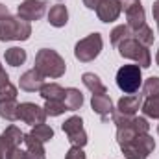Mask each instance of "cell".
<instances>
[{
  "mask_svg": "<svg viewBox=\"0 0 159 159\" xmlns=\"http://www.w3.org/2000/svg\"><path fill=\"white\" fill-rule=\"evenodd\" d=\"M143 96L152 98V96H159V78L157 76H150L143 85Z\"/></svg>",
  "mask_w": 159,
  "mask_h": 159,
  "instance_id": "4316f807",
  "label": "cell"
},
{
  "mask_svg": "<svg viewBox=\"0 0 159 159\" xmlns=\"http://www.w3.org/2000/svg\"><path fill=\"white\" fill-rule=\"evenodd\" d=\"M30 133H32L37 141H41L43 144L48 143V141L54 137V129H52L48 124H44V122H43V124H37V126H34V129H32Z\"/></svg>",
  "mask_w": 159,
  "mask_h": 159,
  "instance_id": "d4e9b609",
  "label": "cell"
},
{
  "mask_svg": "<svg viewBox=\"0 0 159 159\" xmlns=\"http://www.w3.org/2000/svg\"><path fill=\"white\" fill-rule=\"evenodd\" d=\"M32 35L30 22L19 17H4L0 19V41H26Z\"/></svg>",
  "mask_w": 159,
  "mask_h": 159,
  "instance_id": "7a4b0ae2",
  "label": "cell"
},
{
  "mask_svg": "<svg viewBox=\"0 0 159 159\" xmlns=\"http://www.w3.org/2000/svg\"><path fill=\"white\" fill-rule=\"evenodd\" d=\"M156 63L159 65V50H157V56H156Z\"/></svg>",
  "mask_w": 159,
  "mask_h": 159,
  "instance_id": "74e56055",
  "label": "cell"
},
{
  "mask_svg": "<svg viewBox=\"0 0 159 159\" xmlns=\"http://www.w3.org/2000/svg\"><path fill=\"white\" fill-rule=\"evenodd\" d=\"M39 94L44 98V102H63L65 98V89L57 83H44L41 87Z\"/></svg>",
  "mask_w": 159,
  "mask_h": 159,
  "instance_id": "2e32d148",
  "label": "cell"
},
{
  "mask_svg": "<svg viewBox=\"0 0 159 159\" xmlns=\"http://www.w3.org/2000/svg\"><path fill=\"white\" fill-rule=\"evenodd\" d=\"M24 144H26L28 159H44V146H43V143L37 141L32 133L24 135Z\"/></svg>",
  "mask_w": 159,
  "mask_h": 159,
  "instance_id": "e0dca14e",
  "label": "cell"
},
{
  "mask_svg": "<svg viewBox=\"0 0 159 159\" xmlns=\"http://www.w3.org/2000/svg\"><path fill=\"white\" fill-rule=\"evenodd\" d=\"M6 159H28V152L22 150L20 146H15L6 154Z\"/></svg>",
  "mask_w": 159,
  "mask_h": 159,
  "instance_id": "f546056e",
  "label": "cell"
},
{
  "mask_svg": "<svg viewBox=\"0 0 159 159\" xmlns=\"http://www.w3.org/2000/svg\"><path fill=\"white\" fill-rule=\"evenodd\" d=\"M63 102H65L67 111H76V109L81 107V104H83V94L80 93L78 89L69 87V89H65V98H63Z\"/></svg>",
  "mask_w": 159,
  "mask_h": 159,
  "instance_id": "ffe728a7",
  "label": "cell"
},
{
  "mask_svg": "<svg viewBox=\"0 0 159 159\" xmlns=\"http://www.w3.org/2000/svg\"><path fill=\"white\" fill-rule=\"evenodd\" d=\"M9 15V11H7V7L4 6V4H0V19H4V17H7Z\"/></svg>",
  "mask_w": 159,
  "mask_h": 159,
  "instance_id": "d590c367",
  "label": "cell"
},
{
  "mask_svg": "<svg viewBox=\"0 0 159 159\" xmlns=\"http://www.w3.org/2000/svg\"><path fill=\"white\" fill-rule=\"evenodd\" d=\"M122 11L119 0H104L98 7H96V15L102 22H113L117 20Z\"/></svg>",
  "mask_w": 159,
  "mask_h": 159,
  "instance_id": "8fae6325",
  "label": "cell"
},
{
  "mask_svg": "<svg viewBox=\"0 0 159 159\" xmlns=\"http://www.w3.org/2000/svg\"><path fill=\"white\" fill-rule=\"evenodd\" d=\"M69 20V11H67V6L65 4H56L50 7L48 11V22L56 28H63Z\"/></svg>",
  "mask_w": 159,
  "mask_h": 159,
  "instance_id": "9a60e30c",
  "label": "cell"
},
{
  "mask_svg": "<svg viewBox=\"0 0 159 159\" xmlns=\"http://www.w3.org/2000/svg\"><path fill=\"white\" fill-rule=\"evenodd\" d=\"M119 54L126 59H133L135 63H139L143 69H148L152 65V56H150V50L148 46L141 44L135 37H129V39L122 41L119 46Z\"/></svg>",
  "mask_w": 159,
  "mask_h": 159,
  "instance_id": "277c9868",
  "label": "cell"
},
{
  "mask_svg": "<svg viewBox=\"0 0 159 159\" xmlns=\"http://www.w3.org/2000/svg\"><path fill=\"white\" fill-rule=\"evenodd\" d=\"M143 83V76H141V67L139 65H124L120 67L117 72V85L122 93L126 94H133L139 91Z\"/></svg>",
  "mask_w": 159,
  "mask_h": 159,
  "instance_id": "5b68a950",
  "label": "cell"
},
{
  "mask_svg": "<svg viewBox=\"0 0 159 159\" xmlns=\"http://www.w3.org/2000/svg\"><path fill=\"white\" fill-rule=\"evenodd\" d=\"M152 13H154V19L159 20V0L154 2V6H152Z\"/></svg>",
  "mask_w": 159,
  "mask_h": 159,
  "instance_id": "e575fe53",
  "label": "cell"
},
{
  "mask_svg": "<svg viewBox=\"0 0 159 159\" xmlns=\"http://www.w3.org/2000/svg\"><path fill=\"white\" fill-rule=\"evenodd\" d=\"M143 94H133V96H122L117 104V111L124 115H135L139 107H143Z\"/></svg>",
  "mask_w": 159,
  "mask_h": 159,
  "instance_id": "5bb4252c",
  "label": "cell"
},
{
  "mask_svg": "<svg viewBox=\"0 0 159 159\" xmlns=\"http://www.w3.org/2000/svg\"><path fill=\"white\" fill-rule=\"evenodd\" d=\"M0 117L9 122L19 120V102L17 100H4L0 102Z\"/></svg>",
  "mask_w": 159,
  "mask_h": 159,
  "instance_id": "44dd1931",
  "label": "cell"
},
{
  "mask_svg": "<svg viewBox=\"0 0 159 159\" xmlns=\"http://www.w3.org/2000/svg\"><path fill=\"white\" fill-rule=\"evenodd\" d=\"M44 119H46L44 107H39L37 104H32V102L19 104V120H22L24 124L37 126V124H43Z\"/></svg>",
  "mask_w": 159,
  "mask_h": 159,
  "instance_id": "9c48e42d",
  "label": "cell"
},
{
  "mask_svg": "<svg viewBox=\"0 0 159 159\" xmlns=\"http://www.w3.org/2000/svg\"><path fill=\"white\" fill-rule=\"evenodd\" d=\"M91 107L94 109V113H98L102 120H107L113 115V102L107 94H93L91 98Z\"/></svg>",
  "mask_w": 159,
  "mask_h": 159,
  "instance_id": "7c38bea8",
  "label": "cell"
},
{
  "mask_svg": "<svg viewBox=\"0 0 159 159\" xmlns=\"http://www.w3.org/2000/svg\"><path fill=\"white\" fill-rule=\"evenodd\" d=\"M119 146L126 159H146L154 152L156 141L148 133H143V135H137V137L119 144Z\"/></svg>",
  "mask_w": 159,
  "mask_h": 159,
  "instance_id": "3957f363",
  "label": "cell"
},
{
  "mask_svg": "<svg viewBox=\"0 0 159 159\" xmlns=\"http://www.w3.org/2000/svg\"><path fill=\"white\" fill-rule=\"evenodd\" d=\"M44 11H46V2L44 0H24L17 7L19 19H22L26 22L39 20L41 17L44 15Z\"/></svg>",
  "mask_w": 159,
  "mask_h": 159,
  "instance_id": "ba28073f",
  "label": "cell"
},
{
  "mask_svg": "<svg viewBox=\"0 0 159 159\" xmlns=\"http://www.w3.org/2000/svg\"><path fill=\"white\" fill-rule=\"evenodd\" d=\"M61 128H63V131L67 133V137H69V141H70L72 146L83 148V146L87 144V133H85V129H83V120L80 119V117H70V119H67L61 124Z\"/></svg>",
  "mask_w": 159,
  "mask_h": 159,
  "instance_id": "52a82bcc",
  "label": "cell"
},
{
  "mask_svg": "<svg viewBox=\"0 0 159 159\" xmlns=\"http://www.w3.org/2000/svg\"><path fill=\"white\" fill-rule=\"evenodd\" d=\"M44 78H61L67 70L65 59L50 48H41L35 54V67Z\"/></svg>",
  "mask_w": 159,
  "mask_h": 159,
  "instance_id": "6da1fadb",
  "label": "cell"
},
{
  "mask_svg": "<svg viewBox=\"0 0 159 159\" xmlns=\"http://www.w3.org/2000/svg\"><path fill=\"white\" fill-rule=\"evenodd\" d=\"M0 141L4 143V146H6V154L11 150V148H15V146H20V143H24V133L17 128V126H7L6 128V131L0 135Z\"/></svg>",
  "mask_w": 159,
  "mask_h": 159,
  "instance_id": "4fadbf2b",
  "label": "cell"
},
{
  "mask_svg": "<svg viewBox=\"0 0 159 159\" xmlns=\"http://www.w3.org/2000/svg\"><path fill=\"white\" fill-rule=\"evenodd\" d=\"M157 133H159V124H157Z\"/></svg>",
  "mask_w": 159,
  "mask_h": 159,
  "instance_id": "f35d334b",
  "label": "cell"
},
{
  "mask_svg": "<svg viewBox=\"0 0 159 159\" xmlns=\"http://www.w3.org/2000/svg\"><path fill=\"white\" fill-rule=\"evenodd\" d=\"M129 37H133V32L128 28V24L115 26V28H113V32H111V43H113V46H119L122 41L129 39Z\"/></svg>",
  "mask_w": 159,
  "mask_h": 159,
  "instance_id": "603a6c76",
  "label": "cell"
},
{
  "mask_svg": "<svg viewBox=\"0 0 159 159\" xmlns=\"http://www.w3.org/2000/svg\"><path fill=\"white\" fill-rule=\"evenodd\" d=\"M4 57H6V63H7V65L19 67V65H22V63L26 61V50H22V48H19V46H13V48H7V50H6Z\"/></svg>",
  "mask_w": 159,
  "mask_h": 159,
  "instance_id": "7402d4cb",
  "label": "cell"
},
{
  "mask_svg": "<svg viewBox=\"0 0 159 159\" xmlns=\"http://www.w3.org/2000/svg\"><path fill=\"white\" fill-rule=\"evenodd\" d=\"M9 83V76H7V72L4 70V67L0 65V87H4V85H7Z\"/></svg>",
  "mask_w": 159,
  "mask_h": 159,
  "instance_id": "d6a6232c",
  "label": "cell"
},
{
  "mask_svg": "<svg viewBox=\"0 0 159 159\" xmlns=\"http://www.w3.org/2000/svg\"><path fill=\"white\" fill-rule=\"evenodd\" d=\"M133 37L139 41L141 44H144V46H152L154 44V39H156V35H154V32H152V28L148 24H144L137 32H133Z\"/></svg>",
  "mask_w": 159,
  "mask_h": 159,
  "instance_id": "cb8c5ba5",
  "label": "cell"
},
{
  "mask_svg": "<svg viewBox=\"0 0 159 159\" xmlns=\"http://www.w3.org/2000/svg\"><path fill=\"white\" fill-rule=\"evenodd\" d=\"M4 100H17V87L7 83L4 87H0V102Z\"/></svg>",
  "mask_w": 159,
  "mask_h": 159,
  "instance_id": "f1b7e54d",
  "label": "cell"
},
{
  "mask_svg": "<svg viewBox=\"0 0 159 159\" xmlns=\"http://www.w3.org/2000/svg\"><path fill=\"white\" fill-rule=\"evenodd\" d=\"M0 159H6V146L2 141H0Z\"/></svg>",
  "mask_w": 159,
  "mask_h": 159,
  "instance_id": "8d00e7d4",
  "label": "cell"
},
{
  "mask_svg": "<svg viewBox=\"0 0 159 159\" xmlns=\"http://www.w3.org/2000/svg\"><path fill=\"white\" fill-rule=\"evenodd\" d=\"M65 159H85V152H83V148H80V146H72V148L65 154Z\"/></svg>",
  "mask_w": 159,
  "mask_h": 159,
  "instance_id": "4dcf8cb0",
  "label": "cell"
},
{
  "mask_svg": "<svg viewBox=\"0 0 159 159\" xmlns=\"http://www.w3.org/2000/svg\"><path fill=\"white\" fill-rule=\"evenodd\" d=\"M19 85H20V89L22 91H26V93H39L41 87L44 85V76L41 74L37 69H32V70H26L20 80H19Z\"/></svg>",
  "mask_w": 159,
  "mask_h": 159,
  "instance_id": "30bf717a",
  "label": "cell"
},
{
  "mask_svg": "<svg viewBox=\"0 0 159 159\" xmlns=\"http://www.w3.org/2000/svg\"><path fill=\"white\" fill-rule=\"evenodd\" d=\"M102 35L100 34H91L85 39L78 41L76 48H74V56L81 63H89L93 59L98 57V54L102 52Z\"/></svg>",
  "mask_w": 159,
  "mask_h": 159,
  "instance_id": "8992f818",
  "label": "cell"
},
{
  "mask_svg": "<svg viewBox=\"0 0 159 159\" xmlns=\"http://www.w3.org/2000/svg\"><path fill=\"white\" fill-rule=\"evenodd\" d=\"M157 30H159V20H157Z\"/></svg>",
  "mask_w": 159,
  "mask_h": 159,
  "instance_id": "ab89813d",
  "label": "cell"
},
{
  "mask_svg": "<svg viewBox=\"0 0 159 159\" xmlns=\"http://www.w3.org/2000/svg\"><path fill=\"white\" fill-rule=\"evenodd\" d=\"M119 2H120V7L124 9V13L137 7V6H141V0H119Z\"/></svg>",
  "mask_w": 159,
  "mask_h": 159,
  "instance_id": "1f68e13d",
  "label": "cell"
},
{
  "mask_svg": "<svg viewBox=\"0 0 159 159\" xmlns=\"http://www.w3.org/2000/svg\"><path fill=\"white\" fill-rule=\"evenodd\" d=\"M81 81H83V85H85L93 94H107L106 85L102 83V80L98 78L96 74H93V72H85V74L81 76Z\"/></svg>",
  "mask_w": 159,
  "mask_h": 159,
  "instance_id": "d6986e66",
  "label": "cell"
},
{
  "mask_svg": "<svg viewBox=\"0 0 159 159\" xmlns=\"http://www.w3.org/2000/svg\"><path fill=\"white\" fill-rule=\"evenodd\" d=\"M143 113L150 119H159V96L146 98L143 102Z\"/></svg>",
  "mask_w": 159,
  "mask_h": 159,
  "instance_id": "484cf974",
  "label": "cell"
},
{
  "mask_svg": "<svg viewBox=\"0 0 159 159\" xmlns=\"http://www.w3.org/2000/svg\"><path fill=\"white\" fill-rule=\"evenodd\" d=\"M102 2H104V0H83L85 7H89V9H96V7H98Z\"/></svg>",
  "mask_w": 159,
  "mask_h": 159,
  "instance_id": "836d02e7",
  "label": "cell"
},
{
  "mask_svg": "<svg viewBox=\"0 0 159 159\" xmlns=\"http://www.w3.org/2000/svg\"><path fill=\"white\" fill-rule=\"evenodd\" d=\"M126 17H128V28H129L131 32H137L141 26L146 24V22H144L146 17H144V9H143V6H137V7L126 11Z\"/></svg>",
  "mask_w": 159,
  "mask_h": 159,
  "instance_id": "ac0fdd59",
  "label": "cell"
},
{
  "mask_svg": "<svg viewBox=\"0 0 159 159\" xmlns=\"http://www.w3.org/2000/svg\"><path fill=\"white\" fill-rule=\"evenodd\" d=\"M44 111L50 117H59V115H63L67 111V107H65V102H46Z\"/></svg>",
  "mask_w": 159,
  "mask_h": 159,
  "instance_id": "83f0119b",
  "label": "cell"
}]
</instances>
